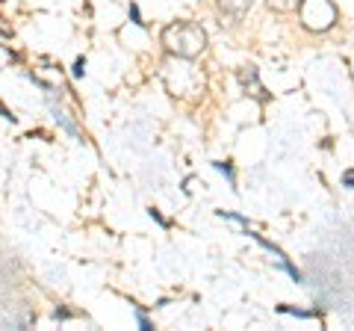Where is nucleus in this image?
Returning a JSON list of instances; mask_svg holds the SVG:
<instances>
[{"mask_svg": "<svg viewBox=\"0 0 354 331\" xmlns=\"http://www.w3.org/2000/svg\"><path fill=\"white\" fill-rule=\"evenodd\" d=\"M162 45L169 53L180 60H195L207 48V33L192 24V21H177V24L162 30Z\"/></svg>", "mask_w": 354, "mask_h": 331, "instance_id": "nucleus-1", "label": "nucleus"}, {"mask_svg": "<svg viewBox=\"0 0 354 331\" xmlns=\"http://www.w3.org/2000/svg\"><path fill=\"white\" fill-rule=\"evenodd\" d=\"M337 21V6L330 0H301V24L307 30H328Z\"/></svg>", "mask_w": 354, "mask_h": 331, "instance_id": "nucleus-2", "label": "nucleus"}, {"mask_svg": "<svg viewBox=\"0 0 354 331\" xmlns=\"http://www.w3.org/2000/svg\"><path fill=\"white\" fill-rule=\"evenodd\" d=\"M50 116H53V121H57V125L65 130V134H68L71 139H77V142H83V134H80V127H77L74 125V118L68 116V113H65V109H59L57 104H53L50 101Z\"/></svg>", "mask_w": 354, "mask_h": 331, "instance_id": "nucleus-3", "label": "nucleus"}, {"mask_svg": "<svg viewBox=\"0 0 354 331\" xmlns=\"http://www.w3.org/2000/svg\"><path fill=\"white\" fill-rule=\"evenodd\" d=\"M218 3L230 18H242L251 9V0H218Z\"/></svg>", "mask_w": 354, "mask_h": 331, "instance_id": "nucleus-4", "label": "nucleus"}, {"mask_svg": "<svg viewBox=\"0 0 354 331\" xmlns=\"http://www.w3.org/2000/svg\"><path fill=\"white\" fill-rule=\"evenodd\" d=\"M239 80H242V86H254V98H260V101H266V89L257 83V69H242L239 71Z\"/></svg>", "mask_w": 354, "mask_h": 331, "instance_id": "nucleus-5", "label": "nucleus"}, {"mask_svg": "<svg viewBox=\"0 0 354 331\" xmlns=\"http://www.w3.org/2000/svg\"><path fill=\"white\" fill-rule=\"evenodd\" d=\"M278 311L281 314H290V316H298V319H313V316H319V311H301V307H290V305H281Z\"/></svg>", "mask_w": 354, "mask_h": 331, "instance_id": "nucleus-6", "label": "nucleus"}, {"mask_svg": "<svg viewBox=\"0 0 354 331\" xmlns=\"http://www.w3.org/2000/svg\"><path fill=\"white\" fill-rule=\"evenodd\" d=\"M213 166H216V169H218L221 175H225V178H227V184H230V186H236V175H234V166H230V163H225V160H216Z\"/></svg>", "mask_w": 354, "mask_h": 331, "instance_id": "nucleus-7", "label": "nucleus"}, {"mask_svg": "<svg viewBox=\"0 0 354 331\" xmlns=\"http://www.w3.org/2000/svg\"><path fill=\"white\" fill-rule=\"evenodd\" d=\"M133 314H136V325H139L142 331H153V323L148 319V314L142 311V307H136V311H133Z\"/></svg>", "mask_w": 354, "mask_h": 331, "instance_id": "nucleus-8", "label": "nucleus"}, {"mask_svg": "<svg viewBox=\"0 0 354 331\" xmlns=\"http://www.w3.org/2000/svg\"><path fill=\"white\" fill-rule=\"evenodd\" d=\"M148 216H151V219H153V222H157L160 228H165V231L171 228V222H169V219H165V216H162V213L157 211V207H151V211H148Z\"/></svg>", "mask_w": 354, "mask_h": 331, "instance_id": "nucleus-9", "label": "nucleus"}, {"mask_svg": "<svg viewBox=\"0 0 354 331\" xmlns=\"http://www.w3.org/2000/svg\"><path fill=\"white\" fill-rule=\"evenodd\" d=\"M127 15H130V21H133L136 27H145V21H142V12H139V6H136V3H130V6H127Z\"/></svg>", "mask_w": 354, "mask_h": 331, "instance_id": "nucleus-10", "label": "nucleus"}, {"mask_svg": "<svg viewBox=\"0 0 354 331\" xmlns=\"http://www.w3.org/2000/svg\"><path fill=\"white\" fill-rule=\"evenodd\" d=\"M71 74L77 77V80H80V77L86 74V57H77V60H74V65H71Z\"/></svg>", "mask_w": 354, "mask_h": 331, "instance_id": "nucleus-11", "label": "nucleus"}, {"mask_svg": "<svg viewBox=\"0 0 354 331\" xmlns=\"http://www.w3.org/2000/svg\"><path fill=\"white\" fill-rule=\"evenodd\" d=\"M269 3L274 6V9H295L301 0H269Z\"/></svg>", "mask_w": 354, "mask_h": 331, "instance_id": "nucleus-12", "label": "nucleus"}, {"mask_svg": "<svg viewBox=\"0 0 354 331\" xmlns=\"http://www.w3.org/2000/svg\"><path fill=\"white\" fill-rule=\"evenodd\" d=\"M71 316H77V314L68 311V307H57V311H53V319H59V323H62V319H71Z\"/></svg>", "mask_w": 354, "mask_h": 331, "instance_id": "nucleus-13", "label": "nucleus"}]
</instances>
